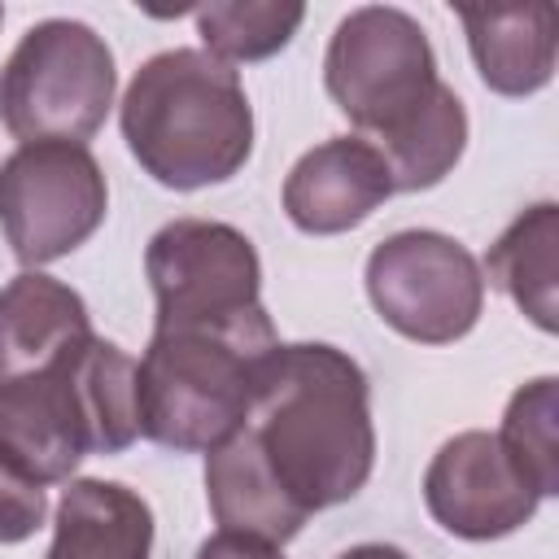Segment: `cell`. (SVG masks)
<instances>
[{"label":"cell","instance_id":"cell-9","mask_svg":"<svg viewBox=\"0 0 559 559\" xmlns=\"http://www.w3.org/2000/svg\"><path fill=\"white\" fill-rule=\"evenodd\" d=\"M153 323H240L262 314V262L253 240L218 218H175L144 249Z\"/></svg>","mask_w":559,"mask_h":559},{"label":"cell","instance_id":"cell-1","mask_svg":"<svg viewBox=\"0 0 559 559\" xmlns=\"http://www.w3.org/2000/svg\"><path fill=\"white\" fill-rule=\"evenodd\" d=\"M240 432L306 520L349 502L376 467L367 371L328 341L275 345L258 367Z\"/></svg>","mask_w":559,"mask_h":559},{"label":"cell","instance_id":"cell-15","mask_svg":"<svg viewBox=\"0 0 559 559\" xmlns=\"http://www.w3.org/2000/svg\"><path fill=\"white\" fill-rule=\"evenodd\" d=\"M205 498H210V515L218 528L249 533L271 546L293 542L306 524V515L266 476V467L258 463L240 428L205 450Z\"/></svg>","mask_w":559,"mask_h":559},{"label":"cell","instance_id":"cell-5","mask_svg":"<svg viewBox=\"0 0 559 559\" xmlns=\"http://www.w3.org/2000/svg\"><path fill=\"white\" fill-rule=\"evenodd\" d=\"M114 87L105 35L74 17H44L0 66V122L22 144H87L105 127Z\"/></svg>","mask_w":559,"mask_h":559},{"label":"cell","instance_id":"cell-22","mask_svg":"<svg viewBox=\"0 0 559 559\" xmlns=\"http://www.w3.org/2000/svg\"><path fill=\"white\" fill-rule=\"evenodd\" d=\"M336 559H411V555L402 546H393V542H362V546L341 550Z\"/></svg>","mask_w":559,"mask_h":559},{"label":"cell","instance_id":"cell-11","mask_svg":"<svg viewBox=\"0 0 559 559\" xmlns=\"http://www.w3.org/2000/svg\"><path fill=\"white\" fill-rule=\"evenodd\" d=\"M393 197L380 148L362 135H332L301 153L284 179V214L306 236H341Z\"/></svg>","mask_w":559,"mask_h":559},{"label":"cell","instance_id":"cell-10","mask_svg":"<svg viewBox=\"0 0 559 559\" xmlns=\"http://www.w3.org/2000/svg\"><path fill=\"white\" fill-rule=\"evenodd\" d=\"M542 493L520 476L493 432H459L450 437L428 472H424V507L428 515L463 542H493L524 528L537 515Z\"/></svg>","mask_w":559,"mask_h":559},{"label":"cell","instance_id":"cell-23","mask_svg":"<svg viewBox=\"0 0 559 559\" xmlns=\"http://www.w3.org/2000/svg\"><path fill=\"white\" fill-rule=\"evenodd\" d=\"M0 22H4V9H0Z\"/></svg>","mask_w":559,"mask_h":559},{"label":"cell","instance_id":"cell-21","mask_svg":"<svg viewBox=\"0 0 559 559\" xmlns=\"http://www.w3.org/2000/svg\"><path fill=\"white\" fill-rule=\"evenodd\" d=\"M197 559H284V546H271V542L249 537V533L218 528L214 537H205L197 546Z\"/></svg>","mask_w":559,"mask_h":559},{"label":"cell","instance_id":"cell-17","mask_svg":"<svg viewBox=\"0 0 559 559\" xmlns=\"http://www.w3.org/2000/svg\"><path fill=\"white\" fill-rule=\"evenodd\" d=\"M389 162L393 192H424L437 188L467 148V109L450 83H437L432 100L384 144H376Z\"/></svg>","mask_w":559,"mask_h":559},{"label":"cell","instance_id":"cell-18","mask_svg":"<svg viewBox=\"0 0 559 559\" xmlns=\"http://www.w3.org/2000/svg\"><path fill=\"white\" fill-rule=\"evenodd\" d=\"M197 35L218 61H266L306 22V9L293 0H210L192 9Z\"/></svg>","mask_w":559,"mask_h":559},{"label":"cell","instance_id":"cell-16","mask_svg":"<svg viewBox=\"0 0 559 559\" xmlns=\"http://www.w3.org/2000/svg\"><path fill=\"white\" fill-rule=\"evenodd\" d=\"M485 284L507 293L542 332L559 328V205L537 201L485 253Z\"/></svg>","mask_w":559,"mask_h":559},{"label":"cell","instance_id":"cell-19","mask_svg":"<svg viewBox=\"0 0 559 559\" xmlns=\"http://www.w3.org/2000/svg\"><path fill=\"white\" fill-rule=\"evenodd\" d=\"M520 476L542 493H559V380L537 376L520 384L502 411V428L493 432Z\"/></svg>","mask_w":559,"mask_h":559},{"label":"cell","instance_id":"cell-3","mask_svg":"<svg viewBox=\"0 0 559 559\" xmlns=\"http://www.w3.org/2000/svg\"><path fill=\"white\" fill-rule=\"evenodd\" d=\"M135 437V358L105 336L0 384V459L35 485H61L87 454H122Z\"/></svg>","mask_w":559,"mask_h":559},{"label":"cell","instance_id":"cell-7","mask_svg":"<svg viewBox=\"0 0 559 559\" xmlns=\"http://www.w3.org/2000/svg\"><path fill=\"white\" fill-rule=\"evenodd\" d=\"M109 183L87 144H17L0 162V231L22 266H48L96 236Z\"/></svg>","mask_w":559,"mask_h":559},{"label":"cell","instance_id":"cell-12","mask_svg":"<svg viewBox=\"0 0 559 559\" xmlns=\"http://www.w3.org/2000/svg\"><path fill=\"white\" fill-rule=\"evenodd\" d=\"M92 336L87 301L70 284L22 271L0 288V384L52 367Z\"/></svg>","mask_w":559,"mask_h":559},{"label":"cell","instance_id":"cell-20","mask_svg":"<svg viewBox=\"0 0 559 559\" xmlns=\"http://www.w3.org/2000/svg\"><path fill=\"white\" fill-rule=\"evenodd\" d=\"M48 515V498L44 485L26 480L13 463L0 459V546H17L26 542Z\"/></svg>","mask_w":559,"mask_h":559},{"label":"cell","instance_id":"cell-2","mask_svg":"<svg viewBox=\"0 0 559 559\" xmlns=\"http://www.w3.org/2000/svg\"><path fill=\"white\" fill-rule=\"evenodd\" d=\"M140 170L175 192L227 183L253 153V105L240 74L205 48L148 57L118 105Z\"/></svg>","mask_w":559,"mask_h":559},{"label":"cell","instance_id":"cell-8","mask_svg":"<svg viewBox=\"0 0 559 559\" xmlns=\"http://www.w3.org/2000/svg\"><path fill=\"white\" fill-rule=\"evenodd\" d=\"M367 297L406 341L454 345L485 310V275L467 245L432 227L384 236L367 258Z\"/></svg>","mask_w":559,"mask_h":559},{"label":"cell","instance_id":"cell-14","mask_svg":"<svg viewBox=\"0 0 559 559\" xmlns=\"http://www.w3.org/2000/svg\"><path fill=\"white\" fill-rule=\"evenodd\" d=\"M153 511L122 480H70L57 515L52 546L44 559H148Z\"/></svg>","mask_w":559,"mask_h":559},{"label":"cell","instance_id":"cell-13","mask_svg":"<svg viewBox=\"0 0 559 559\" xmlns=\"http://www.w3.org/2000/svg\"><path fill=\"white\" fill-rule=\"evenodd\" d=\"M476 74L498 96H533L555 79V9L524 4H463L459 9Z\"/></svg>","mask_w":559,"mask_h":559},{"label":"cell","instance_id":"cell-4","mask_svg":"<svg viewBox=\"0 0 559 559\" xmlns=\"http://www.w3.org/2000/svg\"><path fill=\"white\" fill-rule=\"evenodd\" d=\"M280 345L271 314L240 323H153L135 362V424L162 450L192 454L231 437L253 402L262 358Z\"/></svg>","mask_w":559,"mask_h":559},{"label":"cell","instance_id":"cell-6","mask_svg":"<svg viewBox=\"0 0 559 559\" xmlns=\"http://www.w3.org/2000/svg\"><path fill=\"white\" fill-rule=\"evenodd\" d=\"M437 57L424 26L393 4H362L328 39L323 87L336 109L384 144L397 135L437 92ZM362 135V140H367Z\"/></svg>","mask_w":559,"mask_h":559}]
</instances>
